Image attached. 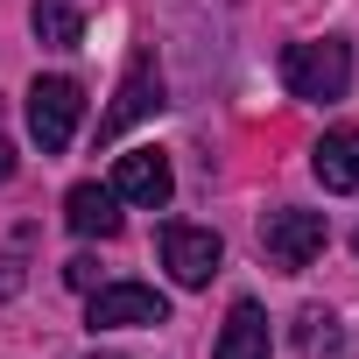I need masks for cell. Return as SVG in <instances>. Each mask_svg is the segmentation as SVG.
<instances>
[{"label":"cell","mask_w":359,"mask_h":359,"mask_svg":"<svg viewBox=\"0 0 359 359\" xmlns=\"http://www.w3.org/2000/svg\"><path fill=\"white\" fill-rule=\"evenodd\" d=\"M324 240H331L324 212H303V205H282V212H268V226H261V254H268V268H282V275H303V268L324 254Z\"/></svg>","instance_id":"7a4b0ae2"},{"label":"cell","mask_w":359,"mask_h":359,"mask_svg":"<svg viewBox=\"0 0 359 359\" xmlns=\"http://www.w3.org/2000/svg\"><path fill=\"white\" fill-rule=\"evenodd\" d=\"M15 176V141H8V127H0V184Z\"/></svg>","instance_id":"5bb4252c"},{"label":"cell","mask_w":359,"mask_h":359,"mask_svg":"<svg viewBox=\"0 0 359 359\" xmlns=\"http://www.w3.org/2000/svg\"><path fill=\"white\" fill-rule=\"evenodd\" d=\"M148 113H162V64H155V50H134V64H127V78H120V99L99 113V141H120L134 120H148Z\"/></svg>","instance_id":"5b68a950"},{"label":"cell","mask_w":359,"mask_h":359,"mask_svg":"<svg viewBox=\"0 0 359 359\" xmlns=\"http://www.w3.org/2000/svg\"><path fill=\"white\" fill-rule=\"evenodd\" d=\"M78 120H85L78 78H36V85H29V134H36L43 155H64L71 134H78Z\"/></svg>","instance_id":"3957f363"},{"label":"cell","mask_w":359,"mask_h":359,"mask_svg":"<svg viewBox=\"0 0 359 359\" xmlns=\"http://www.w3.org/2000/svg\"><path fill=\"white\" fill-rule=\"evenodd\" d=\"M64 219H71L78 240H113V233H120V198H113V184H78V191L64 198Z\"/></svg>","instance_id":"ba28073f"},{"label":"cell","mask_w":359,"mask_h":359,"mask_svg":"<svg viewBox=\"0 0 359 359\" xmlns=\"http://www.w3.org/2000/svg\"><path fill=\"white\" fill-rule=\"evenodd\" d=\"M212 359H268V310H261L254 296H240V303L226 310V331H219Z\"/></svg>","instance_id":"9c48e42d"},{"label":"cell","mask_w":359,"mask_h":359,"mask_svg":"<svg viewBox=\"0 0 359 359\" xmlns=\"http://www.w3.org/2000/svg\"><path fill=\"white\" fill-rule=\"evenodd\" d=\"M282 85H289V99L331 106V99L352 92V50H345L338 36H324V43H289V50H282Z\"/></svg>","instance_id":"6da1fadb"},{"label":"cell","mask_w":359,"mask_h":359,"mask_svg":"<svg viewBox=\"0 0 359 359\" xmlns=\"http://www.w3.org/2000/svg\"><path fill=\"white\" fill-rule=\"evenodd\" d=\"M310 169H317L324 191H359V127H331L310 148Z\"/></svg>","instance_id":"30bf717a"},{"label":"cell","mask_w":359,"mask_h":359,"mask_svg":"<svg viewBox=\"0 0 359 359\" xmlns=\"http://www.w3.org/2000/svg\"><path fill=\"white\" fill-rule=\"evenodd\" d=\"M29 29H36L43 50H78L85 15H78V0H36V8H29Z\"/></svg>","instance_id":"8fae6325"},{"label":"cell","mask_w":359,"mask_h":359,"mask_svg":"<svg viewBox=\"0 0 359 359\" xmlns=\"http://www.w3.org/2000/svg\"><path fill=\"white\" fill-rule=\"evenodd\" d=\"M352 247H359V240H352Z\"/></svg>","instance_id":"9a60e30c"},{"label":"cell","mask_w":359,"mask_h":359,"mask_svg":"<svg viewBox=\"0 0 359 359\" xmlns=\"http://www.w3.org/2000/svg\"><path fill=\"white\" fill-rule=\"evenodd\" d=\"M64 282L92 296V289H99V261H92V254H78V261H64Z\"/></svg>","instance_id":"4fadbf2b"},{"label":"cell","mask_w":359,"mask_h":359,"mask_svg":"<svg viewBox=\"0 0 359 359\" xmlns=\"http://www.w3.org/2000/svg\"><path fill=\"white\" fill-rule=\"evenodd\" d=\"M85 324L92 331H155V324H169V303L148 282H113V289H92Z\"/></svg>","instance_id":"277c9868"},{"label":"cell","mask_w":359,"mask_h":359,"mask_svg":"<svg viewBox=\"0 0 359 359\" xmlns=\"http://www.w3.org/2000/svg\"><path fill=\"white\" fill-rule=\"evenodd\" d=\"M219 261H226V247H219L212 226H162V268L184 289H205L219 275Z\"/></svg>","instance_id":"52a82bcc"},{"label":"cell","mask_w":359,"mask_h":359,"mask_svg":"<svg viewBox=\"0 0 359 359\" xmlns=\"http://www.w3.org/2000/svg\"><path fill=\"white\" fill-rule=\"evenodd\" d=\"M296 338H303V352H310V359H324V352L338 359V317H331V310H317V303H310V310L296 317Z\"/></svg>","instance_id":"7c38bea8"},{"label":"cell","mask_w":359,"mask_h":359,"mask_svg":"<svg viewBox=\"0 0 359 359\" xmlns=\"http://www.w3.org/2000/svg\"><path fill=\"white\" fill-rule=\"evenodd\" d=\"M113 198L120 205H141V212H162L176 198V169L162 148H127L120 169H113Z\"/></svg>","instance_id":"8992f818"}]
</instances>
